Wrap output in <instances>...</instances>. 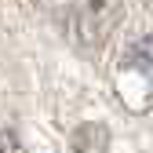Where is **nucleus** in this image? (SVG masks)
Listing matches in <instances>:
<instances>
[{
	"label": "nucleus",
	"instance_id": "nucleus-4",
	"mask_svg": "<svg viewBox=\"0 0 153 153\" xmlns=\"http://www.w3.org/2000/svg\"><path fill=\"white\" fill-rule=\"evenodd\" d=\"M146 4H149V7H153V0H146Z\"/></svg>",
	"mask_w": 153,
	"mask_h": 153
},
{
	"label": "nucleus",
	"instance_id": "nucleus-1",
	"mask_svg": "<svg viewBox=\"0 0 153 153\" xmlns=\"http://www.w3.org/2000/svg\"><path fill=\"white\" fill-rule=\"evenodd\" d=\"M113 91L131 113H153V33L131 36L113 62Z\"/></svg>",
	"mask_w": 153,
	"mask_h": 153
},
{
	"label": "nucleus",
	"instance_id": "nucleus-2",
	"mask_svg": "<svg viewBox=\"0 0 153 153\" xmlns=\"http://www.w3.org/2000/svg\"><path fill=\"white\" fill-rule=\"evenodd\" d=\"M117 22H120V0H66L62 7V29L84 51L106 48Z\"/></svg>",
	"mask_w": 153,
	"mask_h": 153
},
{
	"label": "nucleus",
	"instance_id": "nucleus-3",
	"mask_svg": "<svg viewBox=\"0 0 153 153\" xmlns=\"http://www.w3.org/2000/svg\"><path fill=\"white\" fill-rule=\"evenodd\" d=\"M0 153H22V146H18L11 135H0Z\"/></svg>",
	"mask_w": 153,
	"mask_h": 153
}]
</instances>
